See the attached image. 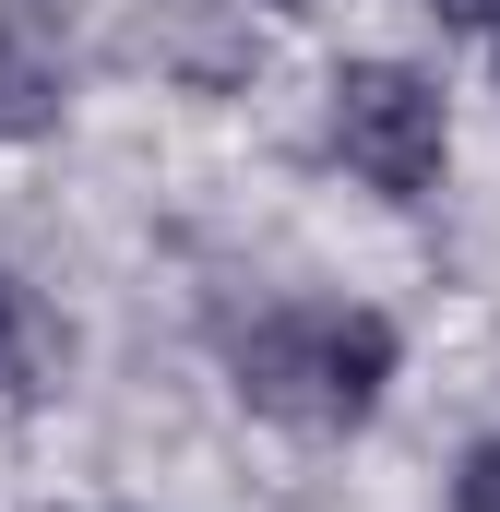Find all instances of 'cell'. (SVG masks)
I'll use <instances>...</instances> for the list:
<instances>
[{
    "instance_id": "cell-4",
    "label": "cell",
    "mask_w": 500,
    "mask_h": 512,
    "mask_svg": "<svg viewBox=\"0 0 500 512\" xmlns=\"http://www.w3.org/2000/svg\"><path fill=\"white\" fill-rule=\"evenodd\" d=\"M48 370H60V334H48L36 286L0 262V393H48Z\"/></svg>"
},
{
    "instance_id": "cell-1",
    "label": "cell",
    "mask_w": 500,
    "mask_h": 512,
    "mask_svg": "<svg viewBox=\"0 0 500 512\" xmlns=\"http://www.w3.org/2000/svg\"><path fill=\"white\" fill-rule=\"evenodd\" d=\"M393 322L381 310H262L250 334H227V382L239 405L286 417V429H370V405L393 393Z\"/></svg>"
},
{
    "instance_id": "cell-3",
    "label": "cell",
    "mask_w": 500,
    "mask_h": 512,
    "mask_svg": "<svg viewBox=\"0 0 500 512\" xmlns=\"http://www.w3.org/2000/svg\"><path fill=\"white\" fill-rule=\"evenodd\" d=\"M60 108H72V60H60V36H48L24 0H0V143L60 131Z\"/></svg>"
},
{
    "instance_id": "cell-2",
    "label": "cell",
    "mask_w": 500,
    "mask_h": 512,
    "mask_svg": "<svg viewBox=\"0 0 500 512\" xmlns=\"http://www.w3.org/2000/svg\"><path fill=\"white\" fill-rule=\"evenodd\" d=\"M334 155L370 179L381 203H429L441 191V155H453V108H441V84L429 72H405V60H346L334 72Z\"/></svg>"
},
{
    "instance_id": "cell-6",
    "label": "cell",
    "mask_w": 500,
    "mask_h": 512,
    "mask_svg": "<svg viewBox=\"0 0 500 512\" xmlns=\"http://www.w3.org/2000/svg\"><path fill=\"white\" fill-rule=\"evenodd\" d=\"M441 24H500V0H429Z\"/></svg>"
},
{
    "instance_id": "cell-5",
    "label": "cell",
    "mask_w": 500,
    "mask_h": 512,
    "mask_svg": "<svg viewBox=\"0 0 500 512\" xmlns=\"http://www.w3.org/2000/svg\"><path fill=\"white\" fill-rule=\"evenodd\" d=\"M453 512H500V441L465 453V477H453Z\"/></svg>"
},
{
    "instance_id": "cell-7",
    "label": "cell",
    "mask_w": 500,
    "mask_h": 512,
    "mask_svg": "<svg viewBox=\"0 0 500 512\" xmlns=\"http://www.w3.org/2000/svg\"><path fill=\"white\" fill-rule=\"evenodd\" d=\"M239 12H298V0H239Z\"/></svg>"
}]
</instances>
